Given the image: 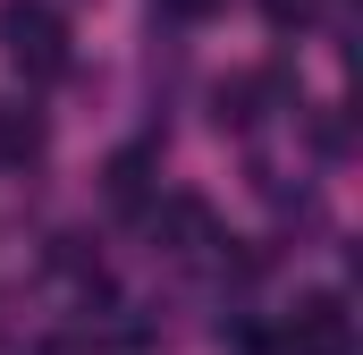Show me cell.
Returning <instances> with one entry per match:
<instances>
[{
  "label": "cell",
  "mask_w": 363,
  "mask_h": 355,
  "mask_svg": "<svg viewBox=\"0 0 363 355\" xmlns=\"http://www.w3.org/2000/svg\"><path fill=\"white\" fill-rule=\"evenodd\" d=\"M0 60L26 77V85H60L68 77V17L51 0H0Z\"/></svg>",
  "instance_id": "1"
},
{
  "label": "cell",
  "mask_w": 363,
  "mask_h": 355,
  "mask_svg": "<svg viewBox=\"0 0 363 355\" xmlns=\"http://www.w3.org/2000/svg\"><path fill=\"white\" fill-rule=\"evenodd\" d=\"M279 347L287 355H355V313L338 288H313L279 313Z\"/></svg>",
  "instance_id": "2"
},
{
  "label": "cell",
  "mask_w": 363,
  "mask_h": 355,
  "mask_svg": "<svg viewBox=\"0 0 363 355\" xmlns=\"http://www.w3.org/2000/svg\"><path fill=\"white\" fill-rule=\"evenodd\" d=\"M144 229H152V254H169V263H211L228 237H220V220H211V203H194V195H161L152 212H144Z\"/></svg>",
  "instance_id": "3"
},
{
  "label": "cell",
  "mask_w": 363,
  "mask_h": 355,
  "mask_svg": "<svg viewBox=\"0 0 363 355\" xmlns=\"http://www.w3.org/2000/svg\"><path fill=\"white\" fill-rule=\"evenodd\" d=\"M34 153H43V119L0 102V161H34Z\"/></svg>",
  "instance_id": "4"
},
{
  "label": "cell",
  "mask_w": 363,
  "mask_h": 355,
  "mask_svg": "<svg viewBox=\"0 0 363 355\" xmlns=\"http://www.w3.org/2000/svg\"><path fill=\"white\" fill-rule=\"evenodd\" d=\"M144 186H152V153H118L110 161V203L118 212H144Z\"/></svg>",
  "instance_id": "5"
},
{
  "label": "cell",
  "mask_w": 363,
  "mask_h": 355,
  "mask_svg": "<svg viewBox=\"0 0 363 355\" xmlns=\"http://www.w3.org/2000/svg\"><path fill=\"white\" fill-rule=\"evenodd\" d=\"M313 9H321V0H262V17H271L279 34H287V26H313Z\"/></svg>",
  "instance_id": "6"
},
{
  "label": "cell",
  "mask_w": 363,
  "mask_h": 355,
  "mask_svg": "<svg viewBox=\"0 0 363 355\" xmlns=\"http://www.w3.org/2000/svg\"><path fill=\"white\" fill-rule=\"evenodd\" d=\"M161 17H178V26H203V17H220V0H152Z\"/></svg>",
  "instance_id": "7"
}]
</instances>
